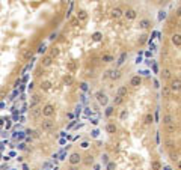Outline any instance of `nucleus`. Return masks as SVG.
I'll list each match as a JSON object with an SVG mask.
<instances>
[{
  "label": "nucleus",
  "mask_w": 181,
  "mask_h": 170,
  "mask_svg": "<svg viewBox=\"0 0 181 170\" xmlns=\"http://www.w3.org/2000/svg\"><path fill=\"white\" fill-rule=\"evenodd\" d=\"M140 83H142V77L140 75H134V77H131V80H130V86L137 87V86H140Z\"/></svg>",
  "instance_id": "nucleus-9"
},
{
  "label": "nucleus",
  "mask_w": 181,
  "mask_h": 170,
  "mask_svg": "<svg viewBox=\"0 0 181 170\" xmlns=\"http://www.w3.org/2000/svg\"><path fill=\"white\" fill-rule=\"evenodd\" d=\"M162 93H163V97L164 98H169L171 97V89H169V86H163V89H162Z\"/></svg>",
  "instance_id": "nucleus-22"
},
{
  "label": "nucleus",
  "mask_w": 181,
  "mask_h": 170,
  "mask_svg": "<svg viewBox=\"0 0 181 170\" xmlns=\"http://www.w3.org/2000/svg\"><path fill=\"white\" fill-rule=\"evenodd\" d=\"M18 148H20V149H26V143H20Z\"/></svg>",
  "instance_id": "nucleus-51"
},
{
  "label": "nucleus",
  "mask_w": 181,
  "mask_h": 170,
  "mask_svg": "<svg viewBox=\"0 0 181 170\" xmlns=\"http://www.w3.org/2000/svg\"><path fill=\"white\" fill-rule=\"evenodd\" d=\"M88 20V12L86 11H79L77 12V21L79 23H85Z\"/></svg>",
  "instance_id": "nucleus-10"
},
{
  "label": "nucleus",
  "mask_w": 181,
  "mask_h": 170,
  "mask_svg": "<svg viewBox=\"0 0 181 170\" xmlns=\"http://www.w3.org/2000/svg\"><path fill=\"white\" fill-rule=\"evenodd\" d=\"M162 78H163V80H169V78H171V71H169V69H163L162 71Z\"/></svg>",
  "instance_id": "nucleus-25"
},
{
  "label": "nucleus",
  "mask_w": 181,
  "mask_h": 170,
  "mask_svg": "<svg viewBox=\"0 0 181 170\" xmlns=\"http://www.w3.org/2000/svg\"><path fill=\"white\" fill-rule=\"evenodd\" d=\"M70 170H77V169H76V167H74V166H73V167H71Z\"/></svg>",
  "instance_id": "nucleus-62"
},
{
  "label": "nucleus",
  "mask_w": 181,
  "mask_h": 170,
  "mask_svg": "<svg viewBox=\"0 0 181 170\" xmlns=\"http://www.w3.org/2000/svg\"><path fill=\"white\" fill-rule=\"evenodd\" d=\"M154 87H157V89L160 87V86H158V81H157V80H154Z\"/></svg>",
  "instance_id": "nucleus-56"
},
{
  "label": "nucleus",
  "mask_w": 181,
  "mask_h": 170,
  "mask_svg": "<svg viewBox=\"0 0 181 170\" xmlns=\"http://www.w3.org/2000/svg\"><path fill=\"white\" fill-rule=\"evenodd\" d=\"M11 126H12V124H11V122H9V120H6V130H9V128H11Z\"/></svg>",
  "instance_id": "nucleus-54"
},
{
  "label": "nucleus",
  "mask_w": 181,
  "mask_h": 170,
  "mask_svg": "<svg viewBox=\"0 0 181 170\" xmlns=\"http://www.w3.org/2000/svg\"><path fill=\"white\" fill-rule=\"evenodd\" d=\"M122 15H124V17H125L127 20L133 21V20H136V17H137V12H136L134 9H127V11H125V12L122 14Z\"/></svg>",
  "instance_id": "nucleus-6"
},
{
  "label": "nucleus",
  "mask_w": 181,
  "mask_h": 170,
  "mask_svg": "<svg viewBox=\"0 0 181 170\" xmlns=\"http://www.w3.org/2000/svg\"><path fill=\"white\" fill-rule=\"evenodd\" d=\"M127 92H128V90H127V87H125V86H121V87L118 89V93H116V95H118V97H122V98H124L125 95H127Z\"/></svg>",
  "instance_id": "nucleus-24"
},
{
  "label": "nucleus",
  "mask_w": 181,
  "mask_h": 170,
  "mask_svg": "<svg viewBox=\"0 0 181 170\" xmlns=\"http://www.w3.org/2000/svg\"><path fill=\"white\" fill-rule=\"evenodd\" d=\"M166 18V12H164V11H160V12H158V20H164Z\"/></svg>",
  "instance_id": "nucleus-38"
},
{
  "label": "nucleus",
  "mask_w": 181,
  "mask_h": 170,
  "mask_svg": "<svg viewBox=\"0 0 181 170\" xmlns=\"http://www.w3.org/2000/svg\"><path fill=\"white\" fill-rule=\"evenodd\" d=\"M90 134H92V137H98V134H100V131H98V130H94L92 132H90Z\"/></svg>",
  "instance_id": "nucleus-46"
},
{
  "label": "nucleus",
  "mask_w": 181,
  "mask_h": 170,
  "mask_svg": "<svg viewBox=\"0 0 181 170\" xmlns=\"http://www.w3.org/2000/svg\"><path fill=\"white\" fill-rule=\"evenodd\" d=\"M42 66L44 68H49V66H51V63H53V59L50 56H45V57H42Z\"/></svg>",
  "instance_id": "nucleus-14"
},
{
  "label": "nucleus",
  "mask_w": 181,
  "mask_h": 170,
  "mask_svg": "<svg viewBox=\"0 0 181 170\" xmlns=\"http://www.w3.org/2000/svg\"><path fill=\"white\" fill-rule=\"evenodd\" d=\"M51 86H53V84H51V81H50V80H44V81L41 83V89L44 90V92L50 90V89H51Z\"/></svg>",
  "instance_id": "nucleus-16"
},
{
  "label": "nucleus",
  "mask_w": 181,
  "mask_h": 170,
  "mask_svg": "<svg viewBox=\"0 0 181 170\" xmlns=\"http://www.w3.org/2000/svg\"><path fill=\"white\" fill-rule=\"evenodd\" d=\"M80 90H82V92L85 93V92H88V90H89V86H88V83H80Z\"/></svg>",
  "instance_id": "nucleus-33"
},
{
  "label": "nucleus",
  "mask_w": 181,
  "mask_h": 170,
  "mask_svg": "<svg viewBox=\"0 0 181 170\" xmlns=\"http://www.w3.org/2000/svg\"><path fill=\"white\" fill-rule=\"evenodd\" d=\"M59 53H61V48H59V47H55V48L50 50V57H51V59H55V57L59 56Z\"/></svg>",
  "instance_id": "nucleus-20"
},
{
  "label": "nucleus",
  "mask_w": 181,
  "mask_h": 170,
  "mask_svg": "<svg viewBox=\"0 0 181 170\" xmlns=\"http://www.w3.org/2000/svg\"><path fill=\"white\" fill-rule=\"evenodd\" d=\"M152 71H154V74H157V72H158V68H157V65H156V63L152 65Z\"/></svg>",
  "instance_id": "nucleus-47"
},
{
  "label": "nucleus",
  "mask_w": 181,
  "mask_h": 170,
  "mask_svg": "<svg viewBox=\"0 0 181 170\" xmlns=\"http://www.w3.org/2000/svg\"><path fill=\"white\" fill-rule=\"evenodd\" d=\"M85 164H86V166L94 164V157L92 155H86V157H85Z\"/></svg>",
  "instance_id": "nucleus-27"
},
{
  "label": "nucleus",
  "mask_w": 181,
  "mask_h": 170,
  "mask_svg": "<svg viewBox=\"0 0 181 170\" xmlns=\"http://www.w3.org/2000/svg\"><path fill=\"white\" fill-rule=\"evenodd\" d=\"M80 146L83 148V149H88V148H89V142H83V143H82Z\"/></svg>",
  "instance_id": "nucleus-45"
},
{
  "label": "nucleus",
  "mask_w": 181,
  "mask_h": 170,
  "mask_svg": "<svg viewBox=\"0 0 181 170\" xmlns=\"http://www.w3.org/2000/svg\"><path fill=\"white\" fill-rule=\"evenodd\" d=\"M151 54H152L151 51H146V53H145V56H146V57H151Z\"/></svg>",
  "instance_id": "nucleus-57"
},
{
  "label": "nucleus",
  "mask_w": 181,
  "mask_h": 170,
  "mask_svg": "<svg viewBox=\"0 0 181 170\" xmlns=\"http://www.w3.org/2000/svg\"><path fill=\"white\" fill-rule=\"evenodd\" d=\"M45 51H47V45H45V44H41V45L38 47V54H44Z\"/></svg>",
  "instance_id": "nucleus-30"
},
{
  "label": "nucleus",
  "mask_w": 181,
  "mask_h": 170,
  "mask_svg": "<svg viewBox=\"0 0 181 170\" xmlns=\"http://www.w3.org/2000/svg\"><path fill=\"white\" fill-rule=\"evenodd\" d=\"M101 160H103V164H107V163H109V155H107V153H103Z\"/></svg>",
  "instance_id": "nucleus-37"
},
{
  "label": "nucleus",
  "mask_w": 181,
  "mask_h": 170,
  "mask_svg": "<svg viewBox=\"0 0 181 170\" xmlns=\"http://www.w3.org/2000/svg\"><path fill=\"white\" fill-rule=\"evenodd\" d=\"M172 44H174L175 47H180V45H181V36H180V33L172 35Z\"/></svg>",
  "instance_id": "nucleus-17"
},
{
  "label": "nucleus",
  "mask_w": 181,
  "mask_h": 170,
  "mask_svg": "<svg viewBox=\"0 0 181 170\" xmlns=\"http://www.w3.org/2000/svg\"><path fill=\"white\" fill-rule=\"evenodd\" d=\"M56 38H57V33H51L49 39H51V41H53V39H56Z\"/></svg>",
  "instance_id": "nucleus-49"
},
{
  "label": "nucleus",
  "mask_w": 181,
  "mask_h": 170,
  "mask_svg": "<svg viewBox=\"0 0 181 170\" xmlns=\"http://www.w3.org/2000/svg\"><path fill=\"white\" fill-rule=\"evenodd\" d=\"M5 124V119H0V125H3Z\"/></svg>",
  "instance_id": "nucleus-60"
},
{
  "label": "nucleus",
  "mask_w": 181,
  "mask_h": 170,
  "mask_svg": "<svg viewBox=\"0 0 181 170\" xmlns=\"http://www.w3.org/2000/svg\"><path fill=\"white\" fill-rule=\"evenodd\" d=\"M82 110H83V107H82V104H79V105H76V108H74V114H76V116H80V114H82Z\"/></svg>",
  "instance_id": "nucleus-29"
},
{
  "label": "nucleus",
  "mask_w": 181,
  "mask_h": 170,
  "mask_svg": "<svg viewBox=\"0 0 181 170\" xmlns=\"http://www.w3.org/2000/svg\"><path fill=\"white\" fill-rule=\"evenodd\" d=\"M164 130H166V132H171V134H172V132H175V131H177V125H175V124L164 125Z\"/></svg>",
  "instance_id": "nucleus-21"
},
{
  "label": "nucleus",
  "mask_w": 181,
  "mask_h": 170,
  "mask_svg": "<svg viewBox=\"0 0 181 170\" xmlns=\"http://www.w3.org/2000/svg\"><path fill=\"white\" fill-rule=\"evenodd\" d=\"M92 114H94L92 108H90V107H85V116H86V118H90Z\"/></svg>",
  "instance_id": "nucleus-31"
},
{
  "label": "nucleus",
  "mask_w": 181,
  "mask_h": 170,
  "mask_svg": "<svg viewBox=\"0 0 181 170\" xmlns=\"http://www.w3.org/2000/svg\"><path fill=\"white\" fill-rule=\"evenodd\" d=\"M18 93H20V92H18V89H15L14 92H12V95H11V99H15V98L18 97Z\"/></svg>",
  "instance_id": "nucleus-41"
},
{
  "label": "nucleus",
  "mask_w": 181,
  "mask_h": 170,
  "mask_svg": "<svg viewBox=\"0 0 181 170\" xmlns=\"http://www.w3.org/2000/svg\"><path fill=\"white\" fill-rule=\"evenodd\" d=\"M152 120H154V116H152L151 113H148V114L145 116V124L150 125V124H152Z\"/></svg>",
  "instance_id": "nucleus-28"
},
{
  "label": "nucleus",
  "mask_w": 181,
  "mask_h": 170,
  "mask_svg": "<svg viewBox=\"0 0 181 170\" xmlns=\"http://www.w3.org/2000/svg\"><path fill=\"white\" fill-rule=\"evenodd\" d=\"M103 62H107V63L109 62H113V56H104L103 57Z\"/></svg>",
  "instance_id": "nucleus-40"
},
{
  "label": "nucleus",
  "mask_w": 181,
  "mask_h": 170,
  "mask_svg": "<svg viewBox=\"0 0 181 170\" xmlns=\"http://www.w3.org/2000/svg\"><path fill=\"white\" fill-rule=\"evenodd\" d=\"M41 114L45 116V119H50L53 114H55V105L53 104H45L44 107L41 108Z\"/></svg>",
  "instance_id": "nucleus-1"
},
{
  "label": "nucleus",
  "mask_w": 181,
  "mask_h": 170,
  "mask_svg": "<svg viewBox=\"0 0 181 170\" xmlns=\"http://www.w3.org/2000/svg\"><path fill=\"white\" fill-rule=\"evenodd\" d=\"M122 103H124V98L122 97H118V95H116V97L113 98V105H121Z\"/></svg>",
  "instance_id": "nucleus-26"
},
{
  "label": "nucleus",
  "mask_w": 181,
  "mask_h": 170,
  "mask_svg": "<svg viewBox=\"0 0 181 170\" xmlns=\"http://www.w3.org/2000/svg\"><path fill=\"white\" fill-rule=\"evenodd\" d=\"M23 170H29V167H27V164H23Z\"/></svg>",
  "instance_id": "nucleus-59"
},
{
  "label": "nucleus",
  "mask_w": 181,
  "mask_h": 170,
  "mask_svg": "<svg viewBox=\"0 0 181 170\" xmlns=\"http://www.w3.org/2000/svg\"><path fill=\"white\" fill-rule=\"evenodd\" d=\"M127 116H128V113H127V110H122V111H121V114H119V118H121V119H125Z\"/></svg>",
  "instance_id": "nucleus-42"
},
{
  "label": "nucleus",
  "mask_w": 181,
  "mask_h": 170,
  "mask_svg": "<svg viewBox=\"0 0 181 170\" xmlns=\"http://www.w3.org/2000/svg\"><path fill=\"white\" fill-rule=\"evenodd\" d=\"M150 26H151V23H150V20H146V18H143V20L139 21V27L140 29H148Z\"/></svg>",
  "instance_id": "nucleus-18"
},
{
  "label": "nucleus",
  "mask_w": 181,
  "mask_h": 170,
  "mask_svg": "<svg viewBox=\"0 0 181 170\" xmlns=\"http://www.w3.org/2000/svg\"><path fill=\"white\" fill-rule=\"evenodd\" d=\"M18 120H20V124H23V122L26 120V118H24V116H20V118H18Z\"/></svg>",
  "instance_id": "nucleus-52"
},
{
  "label": "nucleus",
  "mask_w": 181,
  "mask_h": 170,
  "mask_svg": "<svg viewBox=\"0 0 181 170\" xmlns=\"http://www.w3.org/2000/svg\"><path fill=\"white\" fill-rule=\"evenodd\" d=\"M6 107V103H5V101H2V103H0V108H5Z\"/></svg>",
  "instance_id": "nucleus-53"
},
{
  "label": "nucleus",
  "mask_w": 181,
  "mask_h": 170,
  "mask_svg": "<svg viewBox=\"0 0 181 170\" xmlns=\"http://www.w3.org/2000/svg\"><path fill=\"white\" fill-rule=\"evenodd\" d=\"M79 163H82V157H80V153H77V152H74L70 155V164L71 166H77Z\"/></svg>",
  "instance_id": "nucleus-5"
},
{
  "label": "nucleus",
  "mask_w": 181,
  "mask_h": 170,
  "mask_svg": "<svg viewBox=\"0 0 181 170\" xmlns=\"http://www.w3.org/2000/svg\"><path fill=\"white\" fill-rule=\"evenodd\" d=\"M113 110H115V107H112V105H109V107H106V116H112L113 114Z\"/></svg>",
  "instance_id": "nucleus-32"
},
{
  "label": "nucleus",
  "mask_w": 181,
  "mask_h": 170,
  "mask_svg": "<svg viewBox=\"0 0 181 170\" xmlns=\"http://www.w3.org/2000/svg\"><path fill=\"white\" fill-rule=\"evenodd\" d=\"M164 170H172V169H171V167H168V166H166V167H164Z\"/></svg>",
  "instance_id": "nucleus-61"
},
{
  "label": "nucleus",
  "mask_w": 181,
  "mask_h": 170,
  "mask_svg": "<svg viewBox=\"0 0 181 170\" xmlns=\"http://www.w3.org/2000/svg\"><path fill=\"white\" fill-rule=\"evenodd\" d=\"M116 130H118V128H116L115 124H107V126H106V131H107L109 134H115Z\"/></svg>",
  "instance_id": "nucleus-19"
},
{
  "label": "nucleus",
  "mask_w": 181,
  "mask_h": 170,
  "mask_svg": "<svg viewBox=\"0 0 181 170\" xmlns=\"http://www.w3.org/2000/svg\"><path fill=\"white\" fill-rule=\"evenodd\" d=\"M122 14H124V11H122L121 8H115L113 11H112V17L116 18V20L121 18V17H122Z\"/></svg>",
  "instance_id": "nucleus-13"
},
{
  "label": "nucleus",
  "mask_w": 181,
  "mask_h": 170,
  "mask_svg": "<svg viewBox=\"0 0 181 170\" xmlns=\"http://www.w3.org/2000/svg\"><path fill=\"white\" fill-rule=\"evenodd\" d=\"M101 36H103V35H101L100 32H95V33L92 35V39H94V41H100V39H101Z\"/></svg>",
  "instance_id": "nucleus-35"
},
{
  "label": "nucleus",
  "mask_w": 181,
  "mask_h": 170,
  "mask_svg": "<svg viewBox=\"0 0 181 170\" xmlns=\"http://www.w3.org/2000/svg\"><path fill=\"white\" fill-rule=\"evenodd\" d=\"M41 128L44 131H51L53 128H55V122H53L51 119H44L41 122Z\"/></svg>",
  "instance_id": "nucleus-3"
},
{
  "label": "nucleus",
  "mask_w": 181,
  "mask_h": 170,
  "mask_svg": "<svg viewBox=\"0 0 181 170\" xmlns=\"http://www.w3.org/2000/svg\"><path fill=\"white\" fill-rule=\"evenodd\" d=\"M82 103H86V101H88V98H86V95H85V93H82Z\"/></svg>",
  "instance_id": "nucleus-48"
},
{
  "label": "nucleus",
  "mask_w": 181,
  "mask_h": 170,
  "mask_svg": "<svg viewBox=\"0 0 181 170\" xmlns=\"http://www.w3.org/2000/svg\"><path fill=\"white\" fill-rule=\"evenodd\" d=\"M160 167H162L160 163H157V161H154V163L151 164V169H152V170H160Z\"/></svg>",
  "instance_id": "nucleus-34"
},
{
  "label": "nucleus",
  "mask_w": 181,
  "mask_h": 170,
  "mask_svg": "<svg viewBox=\"0 0 181 170\" xmlns=\"http://www.w3.org/2000/svg\"><path fill=\"white\" fill-rule=\"evenodd\" d=\"M30 116L33 119H38L39 116H41V107H35V108H32L30 110Z\"/></svg>",
  "instance_id": "nucleus-15"
},
{
  "label": "nucleus",
  "mask_w": 181,
  "mask_h": 170,
  "mask_svg": "<svg viewBox=\"0 0 181 170\" xmlns=\"http://www.w3.org/2000/svg\"><path fill=\"white\" fill-rule=\"evenodd\" d=\"M162 122L164 125H169V124H175V118L171 114V113H166V114H163V118H162Z\"/></svg>",
  "instance_id": "nucleus-7"
},
{
  "label": "nucleus",
  "mask_w": 181,
  "mask_h": 170,
  "mask_svg": "<svg viewBox=\"0 0 181 170\" xmlns=\"http://www.w3.org/2000/svg\"><path fill=\"white\" fill-rule=\"evenodd\" d=\"M74 126H76V120H71V122H70V125L67 126V130H71V128H74Z\"/></svg>",
  "instance_id": "nucleus-43"
},
{
  "label": "nucleus",
  "mask_w": 181,
  "mask_h": 170,
  "mask_svg": "<svg viewBox=\"0 0 181 170\" xmlns=\"http://www.w3.org/2000/svg\"><path fill=\"white\" fill-rule=\"evenodd\" d=\"M140 62H142V57L137 56V57H136V63H140Z\"/></svg>",
  "instance_id": "nucleus-55"
},
{
  "label": "nucleus",
  "mask_w": 181,
  "mask_h": 170,
  "mask_svg": "<svg viewBox=\"0 0 181 170\" xmlns=\"http://www.w3.org/2000/svg\"><path fill=\"white\" fill-rule=\"evenodd\" d=\"M76 68H77L76 62H70V63H68V69H70V71H76Z\"/></svg>",
  "instance_id": "nucleus-36"
},
{
  "label": "nucleus",
  "mask_w": 181,
  "mask_h": 170,
  "mask_svg": "<svg viewBox=\"0 0 181 170\" xmlns=\"http://www.w3.org/2000/svg\"><path fill=\"white\" fill-rule=\"evenodd\" d=\"M33 89H35V84H33V83H29V84H27V90H29V92H32Z\"/></svg>",
  "instance_id": "nucleus-44"
},
{
  "label": "nucleus",
  "mask_w": 181,
  "mask_h": 170,
  "mask_svg": "<svg viewBox=\"0 0 181 170\" xmlns=\"http://www.w3.org/2000/svg\"><path fill=\"white\" fill-rule=\"evenodd\" d=\"M107 77L112 78V80H118L121 77V71L119 69H110V71H107Z\"/></svg>",
  "instance_id": "nucleus-8"
},
{
  "label": "nucleus",
  "mask_w": 181,
  "mask_h": 170,
  "mask_svg": "<svg viewBox=\"0 0 181 170\" xmlns=\"http://www.w3.org/2000/svg\"><path fill=\"white\" fill-rule=\"evenodd\" d=\"M39 97L38 95H33V97H32V99H30V103H29V108L32 110V108H35V107H38V104H39Z\"/></svg>",
  "instance_id": "nucleus-11"
},
{
  "label": "nucleus",
  "mask_w": 181,
  "mask_h": 170,
  "mask_svg": "<svg viewBox=\"0 0 181 170\" xmlns=\"http://www.w3.org/2000/svg\"><path fill=\"white\" fill-rule=\"evenodd\" d=\"M94 170H100V164H95V166H94Z\"/></svg>",
  "instance_id": "nucleus-58"
},
{
  "label": "nucleus",
  "mask_w": 181,
  "mask_h": 170,
  "mask_svg": "<svg viewBox=\"0 0 181 170\" xmlns=\"http://www.w3.org/2000/svg\"><path fill=\"white\" fill-rule=\"evenodd\" d=\"M180 86H181V81H180V78H174V80L171 81V84H169V89H171V92L174 93H178L180 92Z\"/></svg>",
  "instance_id": "nucleus-4"
},
{
  "label": "nucleus",
  "mask_w": 181,
  "mask_h": 170,
  "mask_svg": "<svg viewBox=\"0 0 181 170\" xmlns=\"http://www.w3.org/2000/svg\"><path fill=\"white\" fill-rule=\"evenodd\" d=\"M95 99L98 101L100 105H107V103H109V98L106 97V93L101 92V90H98V92L95 93Z\"/></svg>",
  "instance_id": "nucleus-2"
},
{
  "label": "nucleus",
  "mask_w": 181,
  "mask_h": 170,
  "mask_svg": "<svg viewBox=\"0 0 181 170\" xmlns=\"http://www.w3.org/2000/svg\"><path fill=\"white\" fill-rule=\"evenodd\" d=\"M30 56H32V53H30V51H26V53H24V57H26V59H29Z\"/></svg>",
  "instance_id": "nucleus-50"
},
{
  "label": "nucleus",
  "mask_w": 181,
  "mask_h": 170,
  "mask_svg": "<svg viewBox=\"0 0 181 170\" xmlns=\"http://www.w3.org/2000/svg\"><path fill=\"white\" fill-rule=\"evenodd\" d=\"M106 166H107V170H115L116 169V166H115V163H107V164H106Z\"/></svg>",
  "instance_id": "nucleus-39"
},
{
  "label": "nucleus",
  "mask_w": 181,
  "mask_h": 170,
  "mask_svg": "<svg viewBox=\"0 0 181 170\" xmlns=\"http://www.w3.org/2000/svg\"><path fill=\"white\" fill-rule=\"evenodd\" d=\"M125 60H127V53H121L118 60H116V66H122L125 63Z\"/></svg>",
  "instance_id": "nucleus-12"
},
{
  "label": "nucleus",
  "mask_w": 181,
  "mask_h": 170,
  "mask_svg": "<svg viewBox=\"0 0 181 170\" xmlns=\"http://www.w3.org/2000/svg\"><path fill=\"white\" fill-rule=\"evenodd\" d=\"M63 81H65V84H67V86H70V84H73L74 78H73V75H71V74H67V75L63 77Z\"/></svg>",
  "instance_id": "nucleus-23"
}]
</instances>
